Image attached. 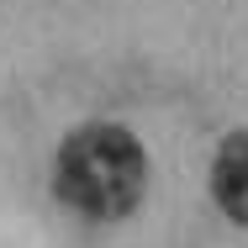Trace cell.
<instances>
[{"label":"cell","instance_id":"7a4b0ae2","mask_svg":"<svg viewBox=\"0 0 248 248\" xmlns=\"http://www.w3.org/2000/svg\"><path fill=\"white\" fill-rule=\"evenodd\" d=\"M211 196H217V206H222L238 227H248V132H232V138L217 148Z\"/></svg>","mask_w":248,"mask_h":248},{"label":"cell","instance_id":"6da1fadb","mask_svg":"<svg viewBox=\"0 0 248 248\" xmlns=\"http://www.w3.org/2000/svg\"><path fill=\"white\" fill-rule=\"evenodd\" d=\"M58 196L69 201L79 217H95V222H116L127 217L143 185H148V158L138 148V138L127 127H111V122H90L79 132L63 138L58 148Z\"/></svg>","mask_w":248,"mask_h":248}]
</instances>
